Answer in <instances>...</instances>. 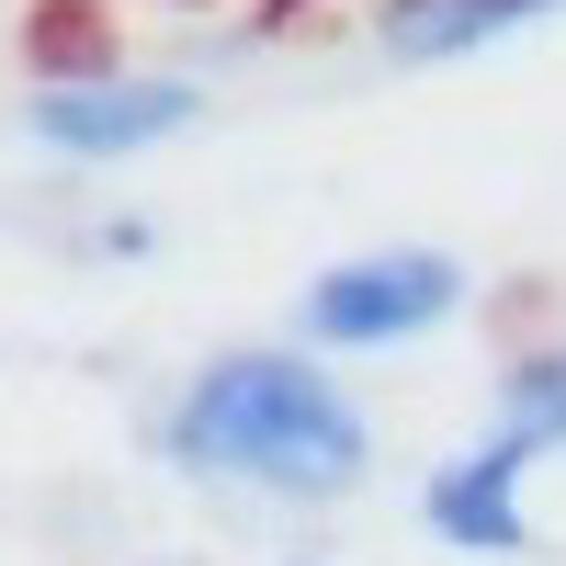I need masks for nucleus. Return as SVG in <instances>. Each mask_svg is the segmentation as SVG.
I'll list each match as a JSON object with an SVG mask.
<instances>
[{
  "label": "nucleus",
  "instance_id": "1",
  "mask_svg": "<svg viewBox=\"0 0 566 566\" xmlns=\"http://www.w3.org/2000/svg\"><path fill=\"white\" fill-rule=\"evenodd\" d=\"M148 453L193 488H250V499H295L328 510L363 488L374 464V419L340 386V363L306 340H239L193 363L148 419Z\"/></svg>",
  "mask_w": 566,
  "mask_h": 566
},
{
  "label": "nucleus",
  "instance_id": "2",
  "mask_svg": "<svg viewBox=\"0 0 566 566\" xmlns=\"http://www.w3.org/2000/svg\"><path fill=\"white\" fill-rule=\"evenodd\" d=\"M476 295L453 250L431 239H386V250H340L306 295H295V340L328 352V363H363V352H408Z\"/></svg>",
  "mask_w": 566,
  "mask_h": 566
},
{
  "label": "nucleus",
  "instance_id": "3",
  "mask_svg": "<svg viewBox=\"0 0 566 566\" xmlns=\"http://www.w3.org/2000/svg\"><path fill=\"white\" fill-rule=\"evenodd\" d=\"M205 114H216V103H205L193 69H125V57L57 69V80L23 91V136H34V148H57V159H80V170L148 159V148H170V136H193Z\"/></svg>",
  "mask_w": 566,
  "mask_h": 566
},
{
  "label": "nucleus",
  "instance_id": "4",
  "mask_svg": "<svg viewBox=\"0 0 566 566\" xmlns=\"http://www.w3.org/2000/svg\"><path fill=\"white\" fill-rule=\"evenodd\" d=\"M522 476L533 464L510 453V442H464L442 453L431 476H419V533H431L442 555H533V510H522Z\"/></svg>",
  "mask_w": 566,
  "mask_h": 566
},
{
  "label": "nucleus",
  "instance_id": "5",
  "mask_svg": "<svg viewBox=\"0 0 566 566\" xmlns=\"http://www.w3.org/2000/svg\"><path fill=\"white\" fill-rule=\"evenodd\" d=\"M544 12H566V0H374V45H386L397 69H453V57H476V45L544 23Z\"/></svg>",
  "mask_w": 566,
  "mask_h": 566
},
{
  "label": "nucleus",
  "instance_id": "6",
  "mask_svg": "<svg viewBox=\"0 0 566 566\" xmlns=\"http://www.w3.org/2000/svg\"><path fill=\"white\" fill-rule=\"evenodd\" d=\"M488 442H510L522 464L566 453V340H522L499 363V419H488Z\"/></svg>",
  "mask_w": 566,
  "mask_h": 566
},
{
  "label": "nucleus",
  "instance_id": "7",
  "mask_svg": "<svg viewBox=\"0 0 566 566\" xmlns=\"http://www.w3.org/2000/svg\"><path fill=\"white\" fill-rule=\"evenodd\" d=\"M295 566H328V555H295Z\"/></svg>",
  "mask_w": 566,
  "mask_h": 566
}]
</instances>
